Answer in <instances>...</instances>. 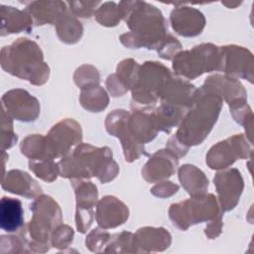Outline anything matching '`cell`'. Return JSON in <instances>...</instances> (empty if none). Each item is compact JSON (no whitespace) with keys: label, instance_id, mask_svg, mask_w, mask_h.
Segmentation results:
<instances>
[{"label":"cell","instance_id":"1","mask_svg":"<svg viewBox=\"0 0 254 254\" xmlns=\"http://www.w3.org/2000/svg\"><path fill=\"white\" fill-rule=\"evenodd\" d=\"M118 9L131 30L120 37L121 43L127 48L157 51L167 37V22L162 12L142 1H121Z\"/></svg>","mask_w":254,"mask_h":254},{"label":"cell","instance_id":"2","mask_svg":"<svg viewBox=\"0 0 254 254\" xmlns=\"http://www.w3.org/2000/svg\"><path fill=\"white\" fill-rule=\"evenodd\" d=\"M222 101L218 91L209 84L196 89L174 135L176 139L187 148L201 144L218 118Z\"/></svg>","mask_w":254,"mask_h":254},{"label":"cell","instance_id":"3","mask_svg":"<svg viewBox=\"0 0 254 254\" xmlns=\"http://www.w3.org/2000/svg\"><path fill=\"white\" fill-rule=\"evenodd\" d=\"M59 168L60 175L64 178L80 180L97 177L102 184L112 181L119 173L110 148H98L81 143L63 157L59 162Z\"/></svg>","mask_w":254,"mask_h":254},{"label":"cell","instance_id":"4","mask_svg":"<svg viewBox=\"0 0 254 254\" xmlns=\"http://www.w3.org/2000/svg\"><path fill=\"white\" fill-rule=\"evenodd\" d=\"M1 67L34 85L46 83L50 75V67L44 62L40 47L26 38H20L10 46L2 48Z\"/></svg>","mask_w":254,"mask_h":254},{"label":"cell","instance_id":"5","mask_svg":"<svg viewBox=\"0 0 254 254\" xmlns=\"http://www.w3.org/2000/svg\"><path fill=\"white\" fill-rule=\"evenodd\" d=\"M33 217L27 225L30 251L46 252L50 249V235L62 224V210L59 204L49 195H39L30 205Z\"/></svg>","mask_w":254,"mask_h":254},{"label":"cell","instance_id":"6","mask_svg":"<svg viewBox=\"0 0 254 254\" xmlns=\"http://www.w3.org/2000/svg\"><path fill=\"white\" fill-rule=\"evenodd\" d=\"M222 213L216 197L211 193L192 196L190 199L173 203L169 209L173 224L182 230L202 221L221 219Z\"/></svg>","mask_w":254,"mask_h":254},{"label":"cell","instance_id":"7","mask_svg":"<svg viewBox=\"0 0 254 254\" xmlns=\"http://www.w3.org/2000/svg\"><path fill=\"white\" fill-rule=\"evenodd\" d=\"M220 48L212 44H201L191 50L178 53L173 59V69L177 75L193 79L204 72L218 70Z\"/></svg>","mask_w":254,"mask_h":254},{"label":"cell","instance_id":"8","mask_svg":"<svg viewBox=\"0 0 254 254\" xmlns=\"http://www.w3.org/2000/svg\"><path fill=\"white\" fill-rule=\"evenodd\" d=\"M172 76L168 67L158 62H146L140 65L138 81L132 89L133 103L150 106L160 97L166 81Z\"/></svg>","mask_w":254,"mask_h":254},{"label":"cell","instance_id":"9","mask_svg":"<svg viewBox=\"0 0 254 254\" xmlns=\"http://www.w3.org/2000/svg\"><path fill=\"white\" fill-rule=\"evenodd\" d=\"M82 131L80 125L73 119L65 118L52 127L46 137V144L51 159L64 157L71 148L80 144Z\"/></svg>","mask_w":254,"mask_h":254},{"label":"cell","instance_id":"10","mask_svg":"<svg viewBox=\"0 0 254 254\" xmlns=\"http://www.w3.org/2000/svg\"><path fill=\"white\" fill-rule=\"evenodd\" d=\"M130 113L123 109H116L109 113L105 120V128L107 132L120 139L124 157L126 162H133L141 155H147L144 146L137 143L133 138L129 126L128 119Z\"/></svg>","mask_w":254,"mask_h":254},{"label":"cell","instance_id":"11","mask_svg":"<svg viewBox=\"0 0 254 254\" xmlns=\"http://www.w3.org/2000/svg\"><path fill=\"white\" fill-rule=\"evenodd\" d=\"M251 149L242 135H234L212 146L206 155V164L212 170L225 169L237 159L247 157Z\"/></svg>","mask_w":254,"mask_h":254},{"label":"cell","instance_id":"12","mask_svg":"<svg viewBox=\"0 0 254 254\" xmlns=\"http://www.w3.org/2000/svg\"><path fill=\"white\" fill-rule=\"evenodd\" d=\"M72 188L76 196L75 224L80 233H85L93 221V208L97 203V188L91 182L73 179Z\"/></svg>","mask_w":254,"mask_h":254},{"label":"cell","instance_id":"13","mask_svg":"<svg viewBox=\"0 0 254 254\" xmlns=\"http://www.w3.org/2000/svg\"><path fill=\"white\" fill-rule=\"evenodd\" d=\"M3 109L12 118L23 122L35 121L40 114V103L28 91L16 88L4 93Z\"/></svg>","mask_w":254,"mask_h":254},{"label":"cell","instance_id":"14","mask_svg":"<svg viewBox=\"0 0 254 254\" xmlns=\"http://www.w3.org/2000/svg\"><path fill=\"white\" fill-rule=\"evenodd\" d=\"M252 54L237 46H225L220 48V64L218 70L236 77L248 79L252 82Z\"/></svg>","mask_w":254,"mask_h":254},{"label":"cell","instance_id":"15","mask_svg":"<svg viewBox=\"0 0 254 254\" xmlns=\"http://www.w3.org/2000/svg\"><path fill=\"white\" fill-rule=\"evenodd\" d=\"M218 193L220 207L223 210H231L239 200L243 190V180L236 169L219 172L213 179Z\"/></svg>","mask_w":254,"mask_h":254},{"label":"cell","instance_id":"16","mask_svg":"<svg viewBox=\"0 0 254 254\" xmlns=\"http://www.w3.org/2000/svg\"><path fill=\"white\" fill-rule=\"evenodd\" d=\"M132 113L129 115L128 126L135 141L141 145L152 141L158 132L152 106L138 107L131 105Z\"/></svg>","mask_w":254,"mask_h":254},{"label":"cell","instance_id":"17","mask_svg":"<svg viewBox=\"0 0 254 254\" xmlns=\"http://www.w3.org/2000/svg\"><path fill=\"white\" fill-rule=\"evenodd\" d=\"M173 30L184 37H195L199 35L205 26L203 14L192 7H177L170 16Z\"/></svg>","mask_w":254,"mask_h":254},{"label":"cell","instance_id":"18","mask_svg":"<svg viewBox=\"0 0 254 254\" xmlns=\"http://www.w3.org/2000/svg\"><path fill=\"white\" fill-rule=\"evenodd\" d=\"M128 217V207L115 196L106 195L97 203L95 219L103 229L117 227L123 224Z\"/></svg>","mask_w":254,"mask_h":254},{"label":"cell","instance_id":"19","mask_svg":"<svg viewBox=\"0 0 254 254\" xmlns=\"http://www.w3.org/2000/svg\"><path fill=\"white\" fill-rule=\"evenodd\" d=\"M178 157L170 150H160L146 163L142 169V176L148 183H155L168 179L178 166Z\"/></svg>","mask_w":254,"mask_h":254},{"label":"cell","instance_id":"20","mask_svg":"<svg viewBox=\"0 0 254 254\" xmlns=\"http://www.w3.org/2000/svg\"><path fill=\"white\" fill-rule=\"evenodd\" d=\"M25 11L31 16L35 26L56 24L67 11L63 1H32L28 2Z\"/></svg>","mask_w":254,"mask_h":254},{"label":"cell","instance_id":"21","mask_svg":"<svg viewBox=\"0 0 254 254\" xmlns=\"http://www.w3.org/2000/svg\"><path fill=\"white\" fill-rule=\"evenodd\" d=\"M171 234L164 228L143 227L134 234L136 252L163 251L171 244Z\"/></svg>","mask_w":254,"mask_h":254},{"label":"cell","instance_id":"22","mask_svg":"<svg viewBox=\"0 0 254 254\" xmlns=\"http://www.w3.org/2000/svg\"><path fill=\"white\" fill-rule=\"evenodd\" d=\"M1 186L3 190L27 198H35L42 193V188L37 182L20 170H11L3 176Z\"/></svg>","mask_w":254,"mask_h":254},{"label":"cell","instance_id":"23","mask_svg":"<svg viewBox=\"0 0 254 254\" xmlns=\"http://www.w3.org/2000/svg\"><path fill=\"white\" fill-rule=\"evenodd\" d=\"M196 88L187 80L174 77L173 75L166 81L160 93L162 103L175 106H188Z\"/></svg>","mask_w":254,"mask_h":254},{"label":"cell","instance_id":"24","mask_svg":"<svg viewBox=\"0 0 254 254\" xmlns=\"http://www.w3.org/2000/svg\"><path fill=\"white\" fill-rule=\"evenodd\" d=\"M1 13V36L17 34L20 32L30 33L33 27L31 16L24 10L12 6L0 5Z\"/></svg>","mask_w":254,"mask_h":254},{"label":"cell","instance_id":"25","mask_svg":"<svg viewBox=\"0 0 254 254\" xmlns=\"http://www.w3.org/2000/svg\"><path fill=\"white\" fill-rule=\"evenodd\" d=\"M24 226V210L22 202L13 197L3 196L0 201V227L2 230L13 233Z\"/></svg>","mask_w":254,"mask_h":254},{"label":"cell","instance_id":"26","mask_svg":"<svg viewBox=\"0 0 254 254\" xmlns=\"http://www.w3.org/2000/svg\"><path fill=\"white\" fill-rule=\"evenodd\" d=\"M204 83L213 86L218 91L222 99L226 100L228 104L238 100L246 99V91L234 77L214 74L207 77Z\"/></svg>","mask_w":254,"mask_h":254},{"label":"cell","instance_id":"27","mask_svg":"<svg viewBox=\"0 0 254 254\" xmlns=\"http://www.w3.org/2000/svg\"><path fill=\"white\" fill-rule=\"evenodd\" d=\"M179 179L185 190L191 196L205 194L208 180L204 174L192 165H184L179 170Z\"/></svg>","mask_w":254,"mask_h":254},{"label":"cell","instance_id":"28","mask_svg":"<svg viewBox=\"0 0 254 254\" xmlns=\"http://www.w3.org/2000/svg\"><path fill=\"white\" fill-rule=\"evenodd\" d=\"M187 110L188 106H175L161 103V105L154 111L158 131L170 133L174 127L180 125Z\"/></svg>","mask_w":254,"mask_h":254},{"label":"cell","instance_id":"29","mask_svg":"<svg viewBox=\"0 0 254 254\" xmlns=\"http://www.w3.org/2000/svg\"><path fill=\"white\" fill-rule=\"evenodd\" d=\"M55 25L58 37L65 44H75L82 36V25L71 12L66 11Z\"/></svg>","mask_w":254,"mask_h":254},{"label":"cell","instance_id":"30","mask_svg":"<svg viewBox=\"0 0 254 254\" xmlns=\"http://www.w3.org/2000/svg\"><path fill=\"white\" fill-rule=\"evenodd\" d=\"M79 101L82 107L90 112H100L108 105L109 98L99 84H89L81 87Z\"/></svg>","mask_w":254,"mask_h":254},{"label":"cell","instance_id":"31","mask_svg":"<svg viewBox=\"0 0 254 254\" xmlns=\"http://www.w3.org/2000/svg\"><path fill=\"white\" fill-rule=\"evenodd\" d=\"M20 149L21 153L30 158V160L51 159L46 144V137L39 134L27 136L22 141Z\"/></svg>","mask_w":254,"mask_h":254},{"label":"cell","instance_id":"32","mask_svg":"<svg viewBox=\"0 0 254 254\" xmlns=\"http://www.w3.org/2000/svg\"><path fill=\"white\" fill-rule=\"evenodd\" d=\"M29 168L38 178L46 182H53L60 175L59 164L55 163L52 159L30 160Z\"/></svg>","mask_w":254,"mask_h":254},{"label":"cell","instance_id":"33","mask_svg":"<svg viewBox=\"0 0 254 254\" xmlns=\"http://www.w3.org/2000/svg\"><path fill=\"white\" fill-rule=\"evenodd\" d=\"M140 65L132 59L122 61L117 66L116 75L120 81L129 89H133L138 81Z\"/></svg>","mask_w":254,"mask_h":254},{"label":"cell","instance_id":"34","mask_svg":"<svg viewBox=\"0 0 254 254\" xmlns=\"http://www.w3.org/2000/svg\"><path fill=\"white\" fill-rule=\"evenodd\" d=\"M96 21L106 27H114L120 22L121 14L118 9V5L114 2L102 3L94 12Z\"/></svg>","mask_w":254,"mask_h":254},{"label":"cell","instance_id":"35","mask_svg":"<svg viewBox=\"0 0 254 254\" xmlns=\"http://www.w3.org/2000/svg\"><path fill=\"white\" fill-rule=\"evenodd\" d=\"M17 142V135L13 131L12 118L2 109V124H1V149L5 152L10 149Z\"/></svg>","mask_w":254,"mask_h":254},{"label":"cell","instance_id":"36","mask_svg":"<svg viewBox=\"0 0 254 254\" xmlns=\"http://www.w3.org/2000/svg\"><path fill=\"white\" fill-rule=\"evenodd\" d=\"M74 81L81 88L89 84H98L99 73L92 65H82L78 67L74 73Z\"/></svg>","mask_w":254,"mask_h":254},{"label":"cell","instance_id":"37","mask_svg":"<svg viewBox=\"0 0 254 254\" xmlns=\"http://www.w3.org/2000/svg\"><path fill=\"white\" fill-rule=\"evenodd\" d=\"M73 238V230L68 225L60 224L52 235V245L56 248L67 247Z\"/></svg>","mask_w":254,"mask_h":254},{"label":"cell","instance_id":"38","mask_svg":"<svg viewBox=\"0 0 254 254\" xmlns=\"http://www.w3.org/2000/svg\"><path fill=\"white\" fill-rule=\"evenodd\" d=\"M110 238V234L108 232H106L105 230L98 228L93 229L86 237L85 240V244L86 247H88V249L92 252H98L100 251L99 248L106 246V243L108 242Z\"/></svg>","mask_w":254,"mask_h":254},{"label":"cell","instance_id":"39","mask_svg":"<svg viewBox=\"0 0 254 254\" xmlns=\"http://www.w3.org/2000/svg\"><path fill=\"white\" fill-rule=\"evenodd\" d=\"M66 5L69 6L71 14L75 17L89 18L94 14L95 8L100 5V2H90V1H71L66 2Z\"/></svg>","mask_w":254,"mask_h":254},{"label":"cell","instance_id":"40","mask_svg":"<svg viewBox=\"0 0 254 254\" xmlns=\"http://www.w3.org/2000/svg\"><path fill=\"white\" fill-rule=\"evenodd\" d=\"M181 49L182 45L180 44V42L173 36L167 35L165 40L157 49V52L161 58L165 60H173Z\"/></svg>","mask_w":254,"mask_h":254},{"label":"cell","instance_id":"41","mask_svg":"<svg viewBox=\"0 0 254 254\" xmlns=\"http://www.w3.org/2000/svg\"><path fill=\"white\" fill-rule=\"evenodd\" d=\"M179 190V186L176 184H173L172 182H162L161 184L156 185L154 188H152L151 192L159 197H168L176 193Z\"/></svg>","mask_w":254,"mask_h":254},{"label":"cell","instance_id":"42","mask_svg":"<svg viewBox=\"0 0 254 254\" xmlns=\"http://www.w3.org/2000/svg\"><path fill=\"white\" fill-rule=\"evenodd\" d=\"M106 87L110 94L114 97L116 96H122L128 89L125 87V85L120 81L116 73L110 74L106 80Z\"/></svg>","mask_w":254,"mask_h":254}]
</instances>
